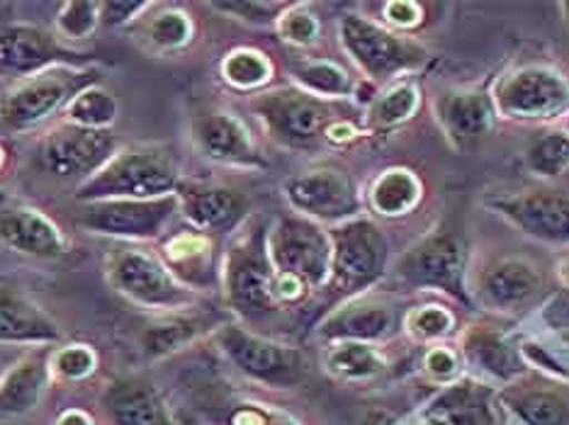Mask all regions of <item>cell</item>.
I'll use <instances>...</instances> for the list:
<instances>
[{
  "label": "cell",
  "mask_w": 569,
  "mask_h": 425,
  "mask_svg": "<svg viewBox=\"0 0 569 425\" xmlns=\"http://www.w3.org/2000/svg\"><path fill=\"white\" fill-rule=\"evenodd\" d=\"M268 222L249 216L234 231L222 257V297L243 324H263L282 314L276 302V270L268 253Z\"/></svg>",
  "instance_id": "cell-1"
},
{
  "label": "cell",
  "mask_w": 569,
  "mask_h": 425,
  "mask_svg": "<svg viewBox=\"0 0 569 425\" xmlns=\"http://www.w3.org/2000/svg\"><path fill=\"white\" fill-rule=\"evenodd\" d=\"M183 175L176 151L166 144H129L76 188V202L157 200L176 195Z\"/></svg>",
  "instance_id": "cell-2"
},
{
  "label": "cell",
  "mask_w": 569,
  "mask_h": 425,
  "mask_svg": "<svg viewBox=\"0 0 569 425\" xmlns=\"http://www.w3.org/2000/svg\"><path fill=\"white\" fill-rule=\"evenodd\" d=\"M102 71L88 63H61L10 83L0 93V127L8 132H32L67 112L83 90L100 85Z\"/></svg>",
  "instance_id": "cell-3"
},
{
  "label": "cell",
  "mask_w": 569,
  "mask_h": 425,
  "mask_svg": "<svg viewBox=\"0 0 569 425\" xmlns=\"http://www.w3.org/2000/svg\"><path fill=\"white\" fill-rule=\"evenodd\" d=\"M331 275L327 297L339 304L343 300L370 292L390 267V239L372 219L356 216L351 222L329 226Z\"/></svg>",
  "instance_id": "cell-4"
},
{
  "label": "cell",
  "mask_w": 569,
  "mask_h": 425,
  "mask_svg": "<svg viewBox=\"0 0 569 425\" xmlns=\"http://www.w3.org/2000/svg\"><path fill=\"white\" fill-rule=\"evenodd\" d=\"M102 273L114 294L153 316L200 302L196 292L180 285L168 273L157 251L132 246V243H114L102 261Z\"/></svg>",
  "instance_id": "cell-5"
},
{
  "label": "cell",
  "mask_w": 569,
  "mask_h": 425,
  "mask_svg": "<svg viewBox=\"0 0 569 425\" xmlns=\"http://www.w3.org/2000/svg\"><path fill=\"white\" fill-rule=\"evenodd\" d=\"M212 338L231 367L241 372L246 380L270 386V389H292L309 375L305 351L268 338L237 321H227Z\"/></svg>",
  "instance_id": "cell-6"
},
{
  "label": "cell",
  "mask_w": 569,
  "mask_h": 425,
  "mask_svg": "<svg viewBox=\"0 0 569 425\" xmlns=\"http://www.w3.org/2000/svg\"><path fill=\"white\" fill-rule=\"evenodd\" d=\"M468 277V243L450 229H436L419 239L409 251L395 261L392 282L405 290L446 292L460 304H470Z\"/></svg>",
  "instance_id": "cell-7"
},
{
  "label": "cell",
  "mask_w": 569,
  "mask_h": 425,
  "mask_svg": "<svg viewBox=\"0 0 569 425\" xmlns=\"http://www.w3.org/2000/svg\"><path fill=\"white\" fill-rule=\"evenodd\" d=\"M249 110L263 132L284 149H315L327 127L343 118L333 102L305 93L297 85L268 88L251 95Z\"/></svg>",
  "instance_id": "cell-8"
},
{
  "label": "cell",
  "mask_w": 569,
  "mask_h": 425,
  "mask_svg": "<svg viewBox=\"0 0 569 425\" xmlns=\"http://www.w3.org/2000/svg\"><path fill=\"white\" fill-rule=\"evenodd\" d=\"M339 40L348 59L372 83L390 81L399 73L419 69L429 59V51L409 34L385 28L360 12H348L341 18Z\"/></svg>",
  "instance_id": "cell-9"
},
{
  "label": "cell",
  "mask_w": 569,
  "mask_h": 425,
  "mask_svg": "<svg viewBox=\"0 0 569 425\" xmlns=\"http://www.w3.org/2000/svg\"><path fill=\"white\" fill-rule=\"evenodd\" d=\"M176 216H180L176 195L157 200H98L81 202L79 212L73 214V224L88 234L139 246V243H159L171 234L168 229Z\"/></svg>",
  "instance_id": "cell-10"
},
{
  "label": "cell",
  "mask_w": 569,
  "mask_h": 425,
  "mask_svg": "<svg viewBox=\"0 0 569 425\" xmlns=\"http://www.w3.org/2000/svg\"><path fill=\"white\" fill-rule=\"evenodd\" d=\"M268 253L278 275L325 292L331 275L329 229L300 214H282L268 226Z\"/></svg>",
  "instance_id": "cell-11"
},
{
  "label": "cell",
  "mask_w": 569,
  "mask_h": 425,
  "mask_svg": "<svg viewBox=\"0 0 569 425\" xmlns=\"http://www.w3.org/2000/svg\"><path fill=\"white\" fill-rule=\"evenodd\" d=\"M497 114L519 122L555 120L569 110V79L546 63H528L499 79L491 90Z\"/></svg>",
  "instance_id": "cell-12"
},
{
  "label": "cell",
  "mask_w": 569,
  "mask_h": 425,
  "mask_svg": "<svg viewBox=\"0 0 569 425\" xmlns=\"http://www.w3.org/2000/svg\"><path fill=\"white\" fill-rule=\"evenodd\" d=\"M120 151V139L112 132L83 129L69 122H59L42 136L37 156L42 171L61 183L83 185Z\"/></svg>",
  "instance_id": "cell-13"
},
{
  "label": "cell",
  "mask_w": 569,
  "mask_h": 425,
  "mask_svg": "<svg viewBox=\"0 0 569 425\" xmlns=\"http://www.w3.org/2000/svg\"><path fill=\"white\" fill-rule=\"evenodd\" d=\"M282 195L295 214L321 226L351 222L363 210V198L351 173L333 165H319L288 178L282 183Z\"/></svg>",
  "instance_id": "cell-14"
},
{
  "label": "cell",
  "mask_w": 569,
  "mask_h": 425,
  "mask_svg": "<svg viewBox=\"0 0 569 425\" xmlns=\"http://www.w3.org/2000/svg\"><path fill=\"white\" fill-rule=\"evenodd\" d=\"M190 132L192 144H196L198 153L207 161L243 171L268 169L266 153L258 146L251 129L234 112L222 108H204L192 118Z\"/></svg>",
  "instance_id": "cell-15"
},
{
  "label": "cell",
  "mask_w": 569,
  "mask_h": 425,
  "mask_svg": "<svg viewBox=\"0 0 569 425\" xmlns=\"http://www.w3.org/2000/svg\"><path fill=\"white\" fill-rule=\"evenodd\" d=\"M83 51L69 47L54 30L40 24H6L0 28V79L16 83L61 63H81Z\"/></svg>",
  "instance_id": "cell-16"
},
{
  "label": "cell",
  "mask_w": 569,
  "mask_h": 425,
  "mask_svg": "<svg viewBox=\"0 0 569 425\" xmlns=\"http://www.w3.org/2000/svg\"><path fill=\"white\" fill-rule=\"evenodd\" d=\"M399 324H402V316L390 300H385L382 294L363 292L358 297L333 304L317 321L315 336L325 343L358 341L380 345L395 336Z\"/></svg>",
  "instance_id": "cell-17"
},
{
  "label": "cell",
  "mask_w": 569,
  "mask_h": 425,
  "mask_svg": "<svg viewBox=\"0 0 569 425\" xmlns=\"http://www.w3.org/2000/svg\"><path fill=\"white\" fill-rule=\"evenodd\" d=\"M157 255L180 285L190 292H222V257L219 241L198 229H178L159 241Z\"/></svg>",
  "instance_id": "cell-18"
},
{
  "label": "cell",
  "mask_w": 569,
  "mask_h": 425,
  "mask_svg": "<svg viewBox=\"0 0 569 425\" xmlns=\"http://www.w3.org/2000/svg\"><path fill=\"white\" fill-rule=\"evenodd\" d=\"M0 249L37 261H59L69 255L71 241L67 231L40 208L24 202H0Z\"/></svg>",
  "instance_id": "cell-19"
},
{
  "label": "cell",
  "mask_w": 569,
  "mask_h": 425,
  "mask_svg": "<svg viewBox=\"0 0 569 425\" xmlns=\"http://www.w3.org/2000/svg\"><path fill=\"white\" fill-rule=\"evenodd\" d=\"M487 204L526 236L552 246H569V195L538 190L497 195L489 198Z\"/></svg>",
  "instance_id": "cell-20"
},
{
  "label": "cell",
  "mask_w": 569,
  "mask_h": 425,
  "mask_svg": "<svg viewBox=\"0 0 569 425\" xmlns=\"http://www.w3.org/2000/svg\"><path fill=\"white\" fill-rule=\"evenodd\" d=\"M421 416L426 425H507L499 389L482 380H456L441 386Z\"/></svg>",
  "instance_id": "cell-21"
},
{
  "label": "cell",
  "mask_w": 569,
  "mask_h": 425,
  "mask_svg": "<svg viewBox=\"0 0 569 425\" xmlns=\"http://www.w3.org/2000/svg\"><path fill=\"white\" fill-rule=\"evenodd\" d=\"M542 273L528 257H499L475 275V297L487 312L511 314L526 308L542 292Z\"/></svg>",
  "instance_id": "cell-22"
},
{
  "label": "cell",
  "mask_w": 569,
  "mask_h": 425,
  "mask_svg": "<svg viewBox=\"0 0 569 425\" xmlns=\"http://www.w3.org/2000/svg\"><path fill=\"white\" fill-rule=\"evenodd\" d=\"M227 321H231L227 314L198 302L178 308V312L153 316V321L141 328L139 345L149 360H163L186 351V347L200 343L207 336H214Z\"/></svg>",
  "instance_id": "cell-23"
},
{
  "label": "cell",
  "mask_w": 569,
  "mask_h": 425,
  "mask_svg": "<svg viewBox=\"0 0 569 425\" xmlns=\"http://www.w3.org/2000/svg\"><path fill=\"white\" fill-rule=\"evenodd\" d=\"M499 398L521 425H569V380L523 372L501 386Z\"/></svg>",
  "instance_id": "cell-24"
},
{
  "label": "cell",
  "mask_w": 569,
  "mask_h": 425,
  "mask_svg": "<svg viewBox=\"0 0 569 425\" xmlns=\"http://www.w3.org/2000/svg\"><path fill=\"white\" fill-rule=\"evenodd\" d=\"M176 198L186 224L190 229L204 231V234H234L249 219V200L234 188L183 180Z\"/></svg>",
  "instance_id": "cell-25"
},
{
  "label": "cell",
  "mask_w": 569,
  "mask_h": 425,
  "mask_svg": "<svg viewBox=\"0 0 569 425\" xmlns=\"http://www.w3.org/2000/svg\"><path fill=\"white\" fill-rule=\"evenodd\" d=\"M433 110L450 146L458 151L475 149L497 122L495 102L482 90H446L436 98Z\"/></svg>",
  "instance_id": "cell-26"
},
{
  "label": "cell",
  "mask_w": 569,
  "mask_h": 425,
  "mask_svg": "<svg viewBox=\"0 0 569 425\" xmlns=\"http://www.w3.org/2000/svg\"><path fill=\"white\" fill-rule=\"evenodd\" d=\"M63 343L59 321L42 304L16 290H0V347H57Z\"/></svg>",
  "instance_id": "cell-27"
},
{
  "label": "cell",
  "mask_w": 569,
  "mask_h": 425,
  "mask_svg": "<svg viewBox=\"0 0 569 425\" xmlns=\"http://www.w3.org/2000/svg\"><path fill=\"white\" fill-rule=\"evenodd\" d=\"M100 406L110 425H178L161 392L144 380L112 382Z\"/></svg>",
  "instance_id": "cell-28"
},
{
  "label": "cell",
  "mask_w": 569,
  "mask_h": 425,
  "mask_svg": "<svg viewBox=\"0 0 569 425\" xmlns=\"http://www.w3.org/2000/svg\"><path fill=\"white\" fill-rule=\"evenodd\" d=\"M49 351L51 347L28 351L0 380V414L22 416L42 402L51 384Z\"/></svg>",
  "instance_id": "cell-29"
},
{
  "label": "cell",
  "mask_w": 569,
  "mask_h": 425,
  "mask_svg": "<svg viewBox=\"0 0 569 425\" xmlns=\"http://www.w3.org/2000/svg\"><path fill=\"white\" fill-rule=\"evenodd\" d=\"M462 355L472 367H477L487 377H495L503 384L521 377L526 367V360L521 355V347H513L511 341L503 336L499 328L491 326H470L462 336Z\"/></svg>",
  "instance_id": "cell-30"
},
{
  "label": "cell",
  "mask_w": 569,
  "mask_h": 425,
  "mask_svg": "<svg viewBox=\"0 0 569 425\" xmlns=\"http://www.w3.org/2000/svg\"><path fill=\"white\" fill-rule=\"evenodd\" d=\"M134 32L139 34V42L147 51L157 57H166L183 51L196 40L198 28L190 12L183 8L153 3L147 16L134 24Z\"/></svg>",
  "instance_id": "cell-31"
},
{
  "label": "cell",
  "mask_w": 569,
  "mask_h": 425,
  "mask_svg": "<svg viewBox=\"0 0 569 425\" xmlns=\"http://www.w3.org/2000/svg\"><path fill=\"white\" fill-rule=\"evenodd\" d=\"M321 365H325L329 377L346 384L378 380L390 367L380 345L358 341L327 343V351L321 355Z\"/></svg>",
  "instance_id": "cell-32"
},
{
  "label": "cell",
  "mask_w": 569,
  "mask_h": 425,
  "mask_svg": "<svg viewBox=\"0 0 569 425\" xmlns=\"http://www.w3.org/2000/svg\"><path fill=\"white\" fill-rule=\"evenodd\" d=\"M423 198V185L419 175L402 169V165H395V169H387L378 173L368 188V208L372 214L387 216V219H399L407 216L419 208Z\"/></svg>",
  "instance_id": "cell-33"
},
{
  "label": "cell",
  "mask_w": 569,
  "mask_h": 425,
  "mask_svg": "<svg viewBox=\"0 0 569 425\" xmlns=\"http://www.w3.org/2000/svg\"><path fill=\"white\" fill-rule=\"evenodd\" d=\"M219 79L237 93L256 95L276 79V63L261 49L237 47L219 61Z\"/></svg>",
  "instance_id": "cell-34"
},
{
  "label": "cell",
  "mask_w": 569,
  "mask_h": 425,
  "mask_svg": "<svg viewBox=\"0 0 569 425\" xmlns=\"http://www.w3.org/2000/svg\"><path fill=\"white\" fill-rule=\"evenodd\" d=\"M292 73V85H297L305 93L321 98V100H339V98H351L358 85L353 75L348 73L341 63L329 61V59H307L297 61L290 69Z\"/></svg>",
  "instance_id": "cell-35"
},
{
  "label": "cell",
  "mask_w": 569,
  "mask_h": 425,
  "mask_svg": "<svg viewBox=\"0 0 569 425\" xmlns=\"http://www.w3.org/2000/svg\"><path fill=\"white\" fill-rule=\"evenodd\" d=\"M421 93L413 83H395L370 100L368 129L370 132H390L402 127L419 110Z\"/></svg>",
  "instance_id": "cell-36"
},
{
  "label": "cell",
  "mask_w": 569,
  "mask_h": 425,
  "mask_svg": "<svg viewBox=\"0 0 569 425\" xmlns=\"http://www.w3.org/2000/svg\"><path fill=\"white\" fill-rule=\"evenodd\" d=\"M63 122L83 127V129H98V132H110L112 124L120 120V100L112 95L106 85H93L83 90L71 105L63 112Z\"/></svg>",
  "instance_id": "cell-37"
},
{
  "label": "cell",
  "mask_w": 569,
  "mask_h": 425,
  "mask_svg": "<svg viewBox=\"0 0 569 425\" xmlns=\"http://www.w3.org/2000/svg\"><path fill=\"white\" fill-rule=\"evenodd\" d=\"M100 355L88 343H61L49 351V375L51 382L79 384L96 375Z\"/></svg>",
  "instance_id": "cell-38"
},
{
  "label": "cell",
  "mask_w": 569,
  "mask_h": 425,
  "mask_svg": "<svg viewBox=\"0 0 569 425\" xmlns=\"http://www.w3.org/2000/svg\"><path fill=\"white\" fill-rule=\"evenodd\" d=\"M526 163L538 178H560L569 171V132L552 129L528 146Z\"/></svg>",
  "instance_id": "cell-39"
},
{
  "label": "cell",
  "mask_w": 569,
  "mask_h": 425,
  "mask_svg": "<svg viewBox=\"0 0 569 425\" xmlns=\"http://www.w3.org/2000/svg\"><path fill=\"white\" fill-rule=\"evenodd\" d=\"M100 28V3L96 0H69L61 3L54 18V32L63 42L90 40Z\"/></svg>",
  "instance_id": "cell-40"
},
{
  "label": "cell",
  "mask_w": 569,
  "mask_h": 425,
  "mask_svg": "<svg viewBox=\"0 0 569 425\" xmlns=\"http://www.w3.org/2000/svg\"><path fill=\"white\" fill-rule=\"evenodd\" d=\"M405 331L413 341L419 343H433L443 341L456 328V314L443 304H421L411 306L402 318Z\"/></svg>",
  "instance_id": "cell-41"
},
{
  "label": "cell",
  "mask_w": 569,
  "mask_h": 425,
  "mask_svg": "<svg viewBox=\"0 0 569 425\" xmlns=\"http://www.w3.org/2000/svg\"><path fill=\"white\" fill-rule=\"evenodd\" d=\"M284 44L309 49L321 40V20L307 3H290L273 28Z\"/></svg>",
  "instance_id": "cell-42"
},
{
  "label": "cell",
  "mask_w": 569,
  "mask_h": 425,
  "mask_svg": "<svg viewBox=\"0 0 569 425\" xmlns=\"http://www.w3.org/2000/svg\"><path fill=\"white\" fill-rule=\"evenodd\" d=\"M212 423L214 425H302L290 414H284V411L268 404H258V402H234L229 406L217 408Z\"/></svg>",
  "instance_id": "cell-43"
},
{
  "label": "cell",
  "mask_w": 569,
  "mask_h": 425,
  "mask_svg": "<svg viewBox=\"0 0 569 425\" xmlns=\"http://www.w3.org/2000/svg\"><path fill=\"white\" fill-rule=\"evenodd\" d=\"M210 8L229 20L249 24V28H276L290 3L284 0H231V3H212Z\"/></svg>",
  "instance_id": "cell-44"
},
{
  "label": "cell",
  "mask_w": 569,
  "mask_h": 425,
  "mask_svg": "<svg viewBox=\"0 0 569 425\" xmlns=\"http://www.w3.org/2000/svg\"><path fill=\"white\" fill-rule=\"evenodd\" d=\"M385 28L395 32H409L417 30L426 22V6L417 0H390V3L380 6Z\"/></svg>",
  "instance_id": "cell-45"
},
{
  "label": "cell",
  "mask_w": 569,
  "mask_h": 425,
  "mask_svg": "<svg viewBox=\"0 0 569 425\" xmlns=\"http://www.w3.org/2000/svg\"><path fill=\"white\" fill-rule=\"evenodd\" d=\"M151 8L153 3H144V0H108V3H100V28H129Z\"/></svg>",
  "instance_id": "cell-46"
},
{
  "label": "cell",
  "mask_w": 569,
  "mask_h": 425,
  "mask_svg": "<svg viewBox=\"0 0 569 425\" xmlns=\"http://www.w3.org/2000/svg\"><path fill=\"white\" fill-rule=\"evenodd\" d=\"M423 372L431 380L448 384L458 380L460 372V355L458 351H452L448 345H431L429 351L423 353Z\"/></svg>",
  "instance_id": "cell-47"
},
{
  "label": "cell",
  "mask_w": 569,
  "mask_h": 425,
  "mask_svg": "<svg viewBox=\"0 0 569 425\" xmlns=\"http://www.w3.org/2000/svg\"><path fill=\"white\" fill-rule=\"evenodd\" d=\"M360 134L363 132H360V129L351 120L339 118L327 127L325 141H331V144H351V141H356Z\"/></svg>",
  "instance_id": "cell-48"
},
{
  "label": "cell",
  "mask_w": 569,
  "mask_h": 425,
  "mask_svg": "<svg viewBox=\"0 0 569 425\" xmlns=\"http://www.w3.org/2000/svg\"><path fill=\"white\" fill-rule=\"evenodd\" d=\"M54 425H96V421L83 408H67L61 411Z\"/></svg>",
  "instance_id": "cell-49"
},
{
  "label": "cell",
  "mask_w": 569,
  "mask_h": 425,
  "mask_svg": "<svg viewBox=\"0 0 569 425\" xmlns=\"http://www.w3.org/2000/svg\"><path fill=\"white\" fill-rule=\"evenodd\" d=\"M24 353L28 351H20V347H0V380L8 375V370L16 365Z\"/></svg>",
  "instance_id": "cell-50"
},
{
  "label": "cell",
  "mask_w": 569,
  "mask_h": 425,
  "mask_svg": "<svg viewBox=\"0 0 569 425\" xmlns=\"http://www.w3.org/2000/svg\"><path fill=\"white\" fill-rule=\"evenodd\" d=\"M558 277L562 282V287L569 290V253L558 263Z\"/></svg>",
  "instance_id": "cell-51"
},
{
  "label": "cell",
  "mask_w": 569,
  "mask_h": 425,
  "mask_svg": "<svg viewBox=\"0 0 569 425\" xmlns=\"http://www.w3.org/2000/svg\"><path fill=\"white\" fill-rule=\"evenodd\" d=\"M560 10H562V18H565V22L569 24V0H567V3H560Z\"/></svg>",
  "instance_id": "cell-52"
},
{
  "label": "cell",
  "mask_w": 569,
  "mask_h": 425,
  "mask_svg": "<svg viewBox=\"0 0 569 425\" xmlns=\"http://www.w3.org/2000/svg\"><path fill=\"white\" fill-rule=\"evenodd\" d=\"M3 165H6V149L0 146V171H3Z\"/></svg>",
  "instance_id": "cell-53"
},
{
  "label": "cell",
  "mask_w": 569,
  "mask_h": 425,
  "mask_svg": "<svg viewBox=\"0 0 569 425\" xmlns=\"http://www.w3.org/2000/svg\"><path fill=\"white\" fill-rule=\"evenodd\" d=\"M567 316H569V312H567Z\"/></svg>",
  "instance_id": "cell-54"
}]
</instances>
